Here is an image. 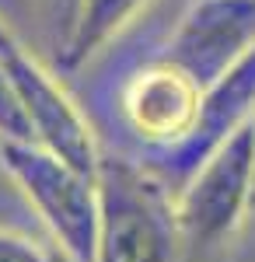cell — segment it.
Here are the masks:
<instances>
[{
    "instance_id": "cell-1",
    "label": "cell",
    "mask_w": 255,
    "mask_h": 262,
    "mask_svg": "<svg viewBox=\"0 0 255 262\" xmlns=\"http://www.w3.org/2000/svg\"><path fill=\"white\" fill-rule=\"evenodd\" d=\"M95 262H178L185 255L175 189L130 158L101 154Z\"/></svg>"
},
{
    "instance_id": "cell-2",
    "label": "cell",
    "mask_w": 255,
    "mask_h": 262,
    "mask_svg": "<svg viewBox=\"0 0 255 262\" xmlns=\"http://www.w3.org/2000/svg\"><path fill=\"white\" fill-rule=\"evenodd\" d=\"M0 168L46 224L67 262H95L98 182L39 143H0Z\"/></svg>"
},
{
    "instance_id": "cell-3",
    "label": "cell",
    "mask_w": 255,
    "mask_h": 262,
    "mask_svg": "<svg viewBox=\"0 0 255 262\" xmlns=\"http://www.w3.org/2000/svg\"><path fill=\"white\" fill-rule=\"evenodd\" d=\"M255 203V122L220 143L175 196L185 255H210L238 234Z\"/></svg>"
},
{
    "instance_id": "cell-4",
    "label": "cell",
    "mask_w": 255,
    "mask_h": 262,
    "mask_svg": "<svg viewBox=\"0 0 255 262\" xmlns=\"http://www.w3.org/2000/svg\"><path fill=\"white\" fill-rule=\"evenodd\" d=\"M255 46V0H193L168 39L164 63L206 91Z\"/></svg>"
},
{
    "instance_id": "cell-5",
    "label": "cell",
    "mask_w": 255,
    "mask_h": 262,
    "mask_svg": "<svg viewBox=\"0 0 255 262\" xmlns=\"http://www.w3.org/2000/svg\"><path fill=\"white\" fill-rule=\"evenodd\" d=\"M4 67L14 77L35 143L46 147L49 154L63 158L67 164H74L84 175H98V140H95L88 119L80 116V108L74 105V98L63 91V84L25 49H14L11 56H4Z\"/></svg>"
},
{
    "instance_id": "cell-6",
    "label": "cell",
    "mask_w": 255,
    "mask_h": 262,
    "mask_svg": "<svg viewBox=\"0 0 255 262\" xmlns=\"http://www.w3.org/2000/svg\"><path fill=\"white\" fill-rule=\"evenodd\" d=\"M199 105H203V88L164 60L140 67L122 88L126 122L133 126L137 137L161 150H172L189 140L199 119Z\"/></svg>"
},
{
    "instance_id": "cell-7",
    "label": "cell",
    "mask_w": 255,
    "mask_h": 262,
    "mask_svg": "<svg viewBox=\"0 0 255 262\" xmlns=\"http://www.w3.org/2000/svg\"><path fill=\"white\" fill-rule=\"evenodd\" d=\"M248 122H255V46L245 53V60H238L220 81L203 91L196 129L185 143L161 150V161L168 164L172 179L185 182L220 143H227Z\"/></svg>"
},
{
    "instance_id": "cell-8",
    "label": "cell",
    "mask_w": 255,
    "mask_h": 262,
    "mask_svg": "<svg viewBox=\"0 0 255 262\" xmlns=\"http://www.w3.org/2000/svg\"><path fill=\"white\" fill-rule=\"evenodd\" d=\"M143 4L147 0H80L70 32L59 39V67L74 70L84 60H91L105 42L119 35L143 11Z\"/></svg>"
},
{
    "instance_id": "cell-9",
    "label": "cell",
    "mask_w": 255,
    "mask_h": 262,
    "mask_svg": "<svg viewBox=\"0 0 255 262\" xmlns=\"http://www.w3.org/2000/svg\"><path fill=\"white\" fill-rule=\"evenodd\" d=\"M0 143H35L32 122L25 116L21 95L14 88V77L7 74L4 60H0Z\"/></svg>"
},
{
    "instance_id": "cell-10",
    "label": "cell",
    "mask_w": 255,
    "mask_h": 262,
    "mask_svg": "<svg viewBox=\"0 0 255 262\" xmlns=\"http://www.w3.org/2000/svg\"><path fill=\"white\" fill-rule=\"evenodd\" d=\"M0 262H59V259L35 238L0 227Z\"/></svg>"
},
{
    "instance_id": "cell-11",
    "label": "cell",
    "mask_w": 255,
    "mask_h": 262,
    "mask_svg": "<svg viewBox=\"0 0 255 262\" xmlns=\"http://www.w3.org/2000/svg\"><path fill=\"white\" fill-rule=\"evenodd\" d=\"M56 4V35L63 39L67 32H70V25H74V18H77V7L80 0H53Z\"/></svg>"
},
{
    "instance_id": "cell-12",
    "label": "cell",
    "mask_w": 255,
    "mask_h": 262,
    "mask_svg": "<svg viewBox=\"0 0 255 262\" xmlns=\"http://www.w3.org/2000/svg\"><path fill=\"white\" fill-rule=\"evenodd\" d=\"M14 49H21V46H18V42H14V35L7 32V25L0 21V60H4V56H11Z\"/></svg>"
}]
</instances>
